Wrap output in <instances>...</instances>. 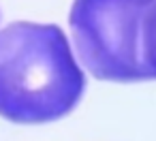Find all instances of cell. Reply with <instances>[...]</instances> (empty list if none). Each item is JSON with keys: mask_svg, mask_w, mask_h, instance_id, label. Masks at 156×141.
Returning <instances> with one entry per match:
<instances>
[{"mask_svg": "<svg viewBox=\"0 0 156 141\" xmlns=\"http://www.w3.org/2000/svg\"><path fill=\"white\" fill-rule=\"evenodd\" d=\"M86 92L69 39L56 24L15 22L0 30V115L45 124L69 115Z\"/></svg>", "mask_w": 156, "mask_h": 141, "instance_id": "obj_1", "label": "cell"}, {"mask_svg": "<svg viewBox=\"0 0 156 141\" xmlns=\"http://www.w3.org/2000/svg\"><path fill=\"white\" fill-rule=\"evenodd\" d=\"M75 49L101 81L156 79V0H75Z\"/></svg>", "mask_w": 156, "mask_h": 141, "instance_id": "obj_2", "label": "cell"}]
</instances>
